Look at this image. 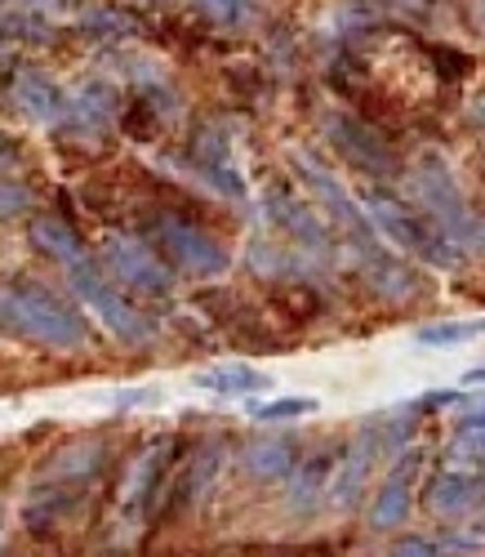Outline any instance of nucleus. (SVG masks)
Masks as SVG:
<instances>
[{
    "mask_svg": "<svg viewBox=\"0 0 485 557\" xmlns=\"http://www.w3.org/2000/svg\"><path fill=\"white\" fill-rule=\"evenodd\" d=\"M481 23H485V10H481Z\"/></svg>",
    "mask_w": 485,
    "mask_h": 557,
    "instance_id": "obj_32",
    "label": "nucleus"
},
{
    "mask_svg": "<svg viewBox=\"0 0 485 557\" xmlns=\"http://www.w3.org/2000/svg\"><path fill=\"white\" fill-rule=\"evenodd\" d=\"M63 121L76 125V129H85V134L108 129L116 121V89L103 85V81H89L76 99H67V116Z\"/></svg>",
    "mask_w": 485,
    "mask_h": 557,
    "instance_id": "obj_13",
    "label": "nucleus"
},
{
    "mask_svg": "<svg viewBox=\"0 0 485 557\" xmlns=\"http://www.w3.org/2000/svg\"><path fill=\"white\" fill-rule=\"evenodd\" d=\"M472 116H476V125L485 129V99H476V108H472Z\"/></svg>",
    "mask_w": 485,
    "mask_h": 557,
    "instance_id": "obj_31",
    "label": "nucleus"
},
{
    "mask_svg": "<svg viewBox=\"0 0 485 557\" xmlns=\"http://www.w3.org/2000/svg\"><path fill=\"white\" fill-rule=\"evenodd\" d=\"M463 388H485V366H472L463 375Z\"/></svg>",
    "mask_w": 485,
    "mask_h": 557,
    "instance_id": "obj_29",
    "label": "nucleus"
},
{
    "mask_svg": "<svg viewBox=\"0 0 485 557\" xmlns=\"http://www.w3.org/2000/svg\"><path fill=\"white\" fill-rule=\"evenodd\" d=\"M481 535H485V531H481Z\"/></svg>",
    "mask_w": 485,
    "mask_h": 557,
    "instance_id": "obj_33",
    "label": "nucleus"
},
{
    "mask_svg": "<svg viewBox=\"0 0 485 557\" xmlns=\"http://www.w3.org/2000/svg\"><path fill=\"white\" fill-rule=\"evenodd\" d=\"M299 463V450L295 442H285V437H268V442H254L246 446V469L259 478V482H281L289 478V469Z\"/></svg>",
    "mask_w": 485,
    "mask_h": 557,
    "instance_id": "obj_19",
    "label": "nucleus"
},
{
    "mask_svg": "<svg viewBox=\"0 0 485 557\" xmlns=\"http://www.w3.org/2000/svg\"><path fill=\"white\" fill-rule=\"evenodd\" d=\"M142 401H157V393H116V406H142Z\"/></svg>",
    "mask_w": 485,
    "mask_h": 557,
    "instance_id": "obj_28",
    "label": "nucleus"
},
{
    "mask_svg": "<svg viewBox=\"0 0 485 557\" xmlns=\"http://www.w3.org/2000/svg\"><path fill=\"white\" fill-rule=\"evenodd\" d=\"M361 210H365V219L374 223L378 237H387L397 250H406L410 259H419V263H427V268H442V272H459V268H463V250H459L432 219L414 214L401 197L383 193V188H370V193L361 197Z\"/></svg>",
    "mask_w": 485,
    "mask_h": 557,
    "instance_id": "obj_4",
    "label": "nucleus"
},
{
    "mask_svg": "<svg viewBox=\"0 0 485 557\" xmlns=\"http://www.w3.org/2000/svg\"><path fill=\"white\" fill-rule=\"evenodd\" d=\"M485 535L481 531H446V535H410L393 548V557H459V553H481Z\"/></svg>",
    "mask_w": 485,
    "mask_h": 557,
    "instance_id": "obj_17",
    "label": "nucleus"
},
{
    "mask_svg": "<svg viewBox=\"0 0 485 557\" xmlns=\"http://www.w3.org/2000/svg\"><path fill=\"white\" fill-rule=\"evenodd\" d=\"M289 165H295V174L303 178V188L329 210V223L344 232V246H348L352 263L365 272V282H370L378 295H387V299H410V295L419 290L414 272H410L406 259H397L393 250H387V242L378 237L374 223L365 219L361 201L348 197L344 183H338L321 161H312L308 152H295V157H289Z\"/></svg>",
    "mask_w": 485,
    "mask_h": 557,
    "instance_id": "obj_1",
    "label": "nucleus"
},
{
    "mask_svg": "<svg viewBox=\"0 0 485 557\" xmlns=\"http://www.w3.org/2000/svg\"><path fill=\"white\" fill-rule=\"evenodd\" d=\"M427 508L436 518H459V513H468V508H476V473L446 469L427 486Z\"/></svg>",
    "mask_w": 485,
    "mask_h": 557,
    "instance_id": "obj_15",
    "label": "nucleus"
},
{
    "mask_svg": "<svg viewBox=\"0 0 485 557\" xmlns=\"http://www.w3.org/2000/svg\"><path fill=\"white\" fill-rule=\"evenodd\" d=\"M329 469H334L329 455H312V459H303V463L289 469V508H295V513H308V508L325 495Z\"/></svg>",
    "mask_w": 485,
    "mask_h": 557,
    "instance_id": "obj_18",
    "label": "nucleus"
},
{
    "mask_svg": "<svg viewBox=\"0 0 485 557\" xmlns=\"http://www.w3.org/2000/svg\"><path fill=\"white\" fill-rule=\"evenodd\" d=\"M152 237H157L161 255L187 276H223L232 268V255L210 237V232L178 219V214H157L152 219Z\"/></svg>",
    "mask_w": 485,
    "mask_h": 557,
    "instance_id": "obj_6",
    "label": "nucleus"
},
{
    "mask_svg": "<svg viewBox=\"0 0 485 557\" xmlns=\"http://www.w3.org/2000/svg\"><path fill=\"white\" fill-rule=\"evenodd\" d=\"M165 455H170V437H161V442H152L148 450H142V459L134 463V473H129V486H125V508H138L142 499H148V491L157 486V478H161V463H165Z\"/></svg>",
    "mask_w": 485,
    "mask_h": 557,
    "instance_id": "obj_20",
    "label": "nucleus"
},
{
    "mask_svg": "<svg viewBox=\"0 0 485 557\" xmlns=\"http://www.w3.org/2000/svg\"><path fill=\"white\" fill-rule=\"evenodd\" d=\"M27 210H32V193L18 188V183H5V178H0V223H5V219H18V214H27Z\"/></svg>",
    "mask_w": 485,
    "mask_h": 557,
    "instance_id": "obj_26",
    "label": "nucleus"
},
{
    "mask_svg": "<svg viewBox=\"0 0 485 557\" xmlns=\"http://www.w3.org/2000/svg\"><path fill=\"white\" fill-rule=\"evenodd\" d=\"M325 134H329V144L338 148V157H348L357 170H365L374 178H393L401 170L397 157H393V148H387L383 138L365 121H357V116H344V112L325 116Z\"/></svg>",
    "mask_w": 485,
    "mask_h": 557,
    "instance_id": "obj_9",
    "label": "nucleus"
},
{
    "mask_svg": "<svg viewBox=\"0 0 485 557\" xmlns=\"http://www.w3.org/2000/svg\"><path fill=\"white\" fill-rule=\"evenodd\" d=\"M67 282H72L76 299H80V304L112 331V339H121V344H129V348H148V344L157 339L152 317H142V312H138V308L108 282L103 268H94V263H89V255H85L80 263L67 268Z\"/></svg>",
    "mask_w": 485,
    "mask_h": 557,
    "instance_id": "obj_5",
    "label": "nucleus"
},
{
    "mask_svg": "<svg viewBox=\"0 0 485 557\" xmlns=\"http://www.w3.org/2000/svg\"><path fill=\"white\" fill-rule=\"evenodd\" d=\"M103 263H108V272L116 276L121 286H129L138 295L165 299L174 290V268L157 250H148L134 237H121V232H112V237L103 242Z\"/></svg>",
    "mask_w": 485,
    "mask_h": 557,
    "instance_id": "obj_7",
    "label": "nucleus"
},
{
    "mask_svg": "<svg viewBox=\"0 0 485 557\" xmlns=\"http://www.w3.org/2000/svg\"><path fill=\"white\" fill-rule=\"evenodd\" d=\"M14 103L36 125H63V116H67V95L54 85V76H45L36 67H23L14 76Z\"/></svg>",
    "mask_w": 485,
    "mask_h": 557,
    "instance_id": "obj_12",
    "label": "nucleus"
},
{
    "mask_svg": "<svg viewBox=\"0 0 485 557\" xmlns=\"http://www.w3.org/2000/svg\"><path fill=\"white\" fill-rule=\"evenodd\" d=\"M410 188H414V201L423 206V214L442 227L463 255H481L485 259V219L468 206L463 188L455 183V170L442 157L423 152L414 161V170H410Z\"/></svg>",
    "mask_w": 485,
    "mask_h": 557,
    "instance_id": "obj_3",
    "label": "nucleus"
},
{
    "mask_svg": "<svg viewBox=\"0 0 485 557\" xmlns=\"http://www.w3.org/2000/svg\"><path fill=\"white\" fill-rule=\"evenodd\" d=\"M268 219L281 227V232H289V242L295 246H303L308 255H325L329 250V223H321L299 197H289V193H268Z\"/></svg>",
    "mask_w": 485,
    "mask_h": 557,
    "instance_id": "obj_11",
    "label": "nucleus"
},
{
    "mask_svg": "<svg viewBox=\"0 0 485 557\" xmlns=\"http://www.w3.org/2000/svg\"><path fill=\"white\" fill-rule=\"evenodd\" d=\"M219 469H223V442H210L197 459H191V473L183 478V504H201L206 491L214 486Z\"/></svg>",
    "mask_w": 485,
    "mask_h": 557,
    "instance_id": "obj_22",
    "label": "nucleus"
},
{
    "mask_svg": "<svg viewBox=\"0 0 485 557\" xmlns=\"http://www.w3.org/2000/svg\"><path fill=\"white\" fill-rule=\"evenodd\" d=\"M14 157H18V152H14V144H10L5 134H0V170H5V165H14Z\"/></svg>",
    "mask_w": 485,
    "mask_h": 557,
    "instance_id": "obj_30",
    "label": "nucleus"
},
{
    "mask_svg": "<svg viewBox=\"0 0 485 557\" xmlns=\"http://www.w3.org/2000/svg\"><path fill=\"white\" fill-rule=\"evenodd\" d=\"M463 401V393H427L419 406H459Z\"/></svg>",
    "mask_w": 485,
    "mask_h": 557,
    "instance_id": "obj_27",
    "label": "nucleus"
},
{
    "mask_svg": "<svg viewBox=\"0 0 485 557\" xmlns=\"http://www.w3.org/2000/svg\"><path fill=\"white\" fill-rule=\"evenodd\" d=\"M378 450H383V424L374 429V424H365V433L344 450V459L329 469V486H325V495H329V504L338 508V513H348V508H357V499L365 495V486H370V478H374V459H378Z\"/></svg>",
    "mask_w": 485,
    "mask_h": 557,
    "instance_id": "obj_8",
    "label": "nucleus"
},
{
    "mask_svg": "<svg viewBox=\"0 0 485 557\" xmlns=\"http://www.w3.org/2000/svg\"><path fill=\"white\" fill-rule=\"evenodd\" d=\"M321 410L316 397H272V401H250L246 414L259 424H285V420H303V414Z\"/></svg>",
    "mask_w": 485,
    "mask_h": 557,
    "instance_id": "obj_23",
    "label": "nucleus"
},
{
    "mask_svg": "<svg viewBox=\"0 0 485 557\" xmlns=\"http://www.w3.org/2000/svg\"><path fill=\"white\" fill-rule=\"evenodd\" d=\"M0 326L54 352H76L89 344V321L40 282L0 286Z\"/></svg>",
    "mask_w": 485,
    "mask_h": 557,
    "instance_id": "obj_2",
    "label": "nucleus"
},
{
    "mask_svg": "<svg viewBox=\"0 0 485 557\" xmlns=\"http://www.w3.org/2000/svg\"><path fill=\"white\" fill-rule=\"evenodd\" d=\"M206 14L219 23V27H236V23H246L250 18V5L246 0H201Z\"/></svg>",
    "mask_w": 485,
    "mask_h": 557,
    "instance_id": "obj_25",
    "label": "nucleus"
},
{
    "mask_svg": "<svg viewBox=\"0 0 485 557\" xmlns=\"http://www.w3.org/2000/svg\"><path fill=\"white\" fill-rule=\"evenodd\" d=\"M272 380L263 370L246 366V361H227V366H214V370H201L197 375V388L206 393H219V397H250V393H263Z\"/></svg>",
    "mask_w": 485,
    "mask_h": 557,
    "instance_id": "obj_16",
    "label": "nucleus"
},
{
    "mask_svg": "<svg viewBox=\"0 0 485 557\" xmlns=\"http://www.w3.org/2000/svg\"><path fill=\"white\" fill-rule=\"evenodd\" d=\"M32 246H36L45 259L63 263V268H72V263L85 259V242L76 237V232H72L63 219H54V214L32 219Z\"/></svg>",
    "mask_w": 485,
    "mask_h": 557,
    "instance_id": "obj_14",
    "label": "nucleus"
},
{
    "mask_svg": "<svg viewBox=\"0 0 485 557\" xmlns=\"http://www.w3.org/2000/svg\"><path fill=\"white\" fill-rule=\"evenodd\" d=\"M485 335V317H468V321H436V326H419L414 339L423 348H463L472 339Z\"/></svg>",
    "mask_w": 485,
    "mask_h": 557,
    "instance_id": "obj_21",
    "label": "nucleus"
},
{
    "mask_svg": "<svg viewBox=\"0 0 485 557\" xmlns=\"http://www.w3.org/2000/svg\"><path fill=\"white\" fill-rule=\"evenodd\" d=\"M450 455L455 459H472V463L485 459V406H472L463 420H459L455 442H450Z\"/></svg>",
    "mask_w": 485,
    "mask_h": 557,
    "instance_id": "obj_24",
    "label": "nucleus"
},
{
    "mask_svg": "<svg viewBox=\"0 0 485 557\" xmlns=\"http://www.w3.org/2000/svg\"><path fill=\"white\" fill-rule=\"evenodd\" d=\"M419 446H406L397 455V463L387 469L378 495H374V508H370V527L374 531H397L406 518H410V504H414V482H419Z\"/></svg>",
    "mask_w": 485,
    "mask_h": 557,
    "instance_id": "obj_10",
    "label": "nucleus"
}]
</instances>
